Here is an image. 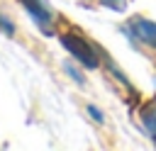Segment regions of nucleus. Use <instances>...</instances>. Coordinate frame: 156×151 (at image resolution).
Listing matches in <instances>:
<instances>
[{"label": "nucleus", "instance_id": "nucleus-2", "mask_svg": "<svg viewBox=\"0 0 156 151\" xmlns=\"http://www.w3.org/2000/svg\"><path fill=\"white\" fill-rule=\"evenodd\" d=\"M132 29H134V34L146 46L156 49V22H151V19H134L132 22Z\"/></svg>", "mask_w": 156, "mask_h": 151}, {"label": "nucleus", "instance_id": "nucleus-5", "mask_svg": "<svg viewBox=\"0 0 156 151\" xmlns=\"http://www.w3.org/2000/svg\"><path fill=\"white\" fill-rule=\"evenodd\" d=\"M66 73H68V76H71V78H73L78 85H83V76H80V71H76L71 63H66Z\"/></svg>", "mask_w": 156, "mask_h": 151}, {"label": "nucleus", "instance_id": "nucleus-8", "mask_svg": "<svg viewBox=\"0 0 156 151\" xmlns=\"http://www.w3.org/2000/svg\"><path fill=\"white\" fill-rule=\"evenodd\" d=\"M119 0H102V5H110V7H117Z\"/></svg>", "mask_w": 156, "mask_h": 151}, {"label": "nucleus", "instance_id": "nucleus-1", "mask_svg": "<svg viewBox=\"0 0 156 151\" xmlns=\"http://www.w3.org/2000/svg\"><path fill=\"white\" fill-rule=\"evenodd\" d=\"M61 46L80 63V66H85V68H98V54H95V49L90 46V41L88 39H83V37H78V34H63L61 37Z\"/></svg>", "mask_w": 156, "mask_h": 151}, {"label": "nucleus", "instance_id": "nucleus-7", "mask_svg": "<svg viewBox=\"0 0 156 151\" xmlns=\"http://www.w3.org/2000/svg\"><path fill=\"white\" fill-rule=\"evenodd\" d=\"M88 112H90V114L95 117V122H102V119H105V117H102V112H100V110H98L95 105H88Z\"/></svg>", "mask_w": 156, "mask_h": 151}, {"label": "nucleus", "instance_id": "nucleus-4", "mask_svg": "<svg viewBox=\"0 0 156 151\" xmlns=\"http://www.w3.org/2000/svg\"><path fill=\"white\" fill-rule=\"evenodd\" d=\"M141 124H144V129L149 132V136L156 141V97L149 100V102L141 107Z\"/></svg>", "mask_w": 156, "mask_h": 151}, {"label": "nucleus", "instance_id": "nucleus-6", "mask_svg": "<svg viewBox=\"0 0 156 151\" xmlns=\"http://www.w3.org/2000/svg\"><path fill=\"white\" fill-rule=\"evenodd\" d=\"M0 29H2L5 34H15V27H12V22H10L5 15H0Z\"/></svg>", "mask_w": 156, "mask_h": 151}, {"label": "nucleus", "instance_id": "nucleus-3", "mask_svg": "<svg viewBox=\"0 0 156 151\" xmlns=\"http://www.w3.org/2000/svg\"><path fill=\"white\" fill-rule=\"evenodd\" d=\"M22 5H24V10L37 19V24L46 27V24L51 22V12H49V7H46L41 0H22Z\"/></svg>", "mask_w": 156, "mask_h": 151}]
</instances>
